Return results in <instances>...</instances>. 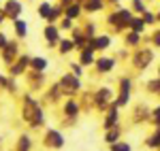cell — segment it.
Returning a JSON list of instances; mask_svg holds the SVG:
<instances>
[{"instance_id": "1", "label": "cell", "mask_w": 160, "mask_h": 151, "mask_svg": "<svg viewBox=\"0 0 160 151\" xmlns=\"http://www.w3.org/2000/svg\"><path fill=\"white\" fill-rule=\"evenodd\" d=\"M115 151H130V147H128V145H118Z\"/></svg>"}, {"instance_id": "2", "label": "cell", "mask_w": 160, "mask_h": 151, "mask_svg": "<svg viewBox=\"0 0 160 151\" xmlns=\"http://www.w3.org/2000/svg\"><path fill=\"white\" fill-rule=\"evenodd\" d=\"M34 66H38V68H43V66H45V60H34Z\"/></svg>"}]
</instances>
